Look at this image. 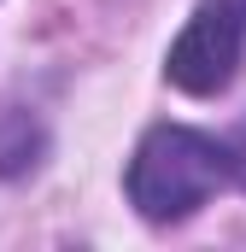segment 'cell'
Wrapping results in <instances>:
<instances>
[{"instance_id": "2", "label": "cell", "mask_w": 246, "mask_h": 252, "mask_svg": "<svg viewBox=\"0 0 246 252\" xmlns=\"http://www.w3.org/2000/svg\"><path fill=\"white\" fill-rule=\"evenodd\" d=\"M246 59V0H205L170 47V82L182 94H223Z\"/></svg>"}, {"instance_id": "3", "label": "cell", "mask_w": 246, "mask_h": 252, "mask_svg": "<svg viewBox=\"0 0 246 252\" xmlns=\"http://www.w3.org/2000/svg\"><path fill=\"white\" fill-rule=\"evenodd\" d=\"M35 153H41V124H35L24 106H6V112H0V176L30 170Z\"/></svg>"}, {"instance_id": "4", "label": "cell", "mask_w": 246, "mask_h": 252, "mask_svg": "<svg viewBox=\"0 0 246 252\" xmlns=\"http://www.w3.org/2000/svg\"><path fill=\"white\" fill-rule=\"evenodd\" d=\"M229 170H235V182L246 188V129H241V141H235V153H229Z\"/></svg>"}, {"instance_id": "1", "label": "cell", "mask_w": 246, "mask_h": 252, "mask_svg": "<svg viewBox=\"0 0 246 252\" xmlns=\"http://www.w3.org/2000/svg\"><path fill=\"white\" fill-rule=\"evenodd\" d=\"M229 182V153L211 135L158 124L129 164V199L147 223H182Z\"/></svg>"}]
</instances>
